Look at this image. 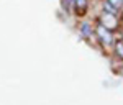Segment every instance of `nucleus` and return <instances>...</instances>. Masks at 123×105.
<instances>
[{
  "mask_svg": "<svg viewBox=\"0 0 123 105\" xmlns=\"http://www.w3.org/2000/svg\"><path fill=\"white\" fill-rule=\"evenodd\" d=\"M74 2V7H76L77 13H85V10H87V0H72Z\"/></svg>",
  "mask_w": 123,
  "mask_h": 105,
  "instance_id": "7ed1b4c3",
  "label": "nucleus"
},
{
  "mask_svg": "<svg viewBox=\"0 0 123 105\" xmlns=\"http://www.w3.org/2000/svg\"><path fill=\"white\" fill-rule=\"evenodd\" d=\"M72 7H74V2H72V0H62V8L66 10L67 13H71Z\"/></svg>",
  "mask_w": 123,
  "mask_h": 105,
  "instance_id": "20e7f679",
  "label": "nucleus"
},
{
  "mask_svg": "<svg viewBox=\"0 0 123 105\" xmlns=\"http://www.w3.org/2000/svg\"><path fill=\"white\" fill-rule=\"evenodd\" d=\"M117 54H118L120 57H123V43L122 41L117 43Z\"/></svg>",
  "mask_w": 123,
  "mask_h": 105,
  "instance_id": "6e6552de",
  "label": "nucleus"
},
{
  "mask_svg": "<svg viewBox=\"0 0 123 105\" xmlns=\"http://www.w3.org/2000/svg\"><path fill=\"white\" fill-rule=\"evenodd\" d=\"M97 35L100 36V39H102L104 44H110V43H112V33H110L108 28H105L104 25H98V26H97Z\"/></svg>",
  "mask_w": 123,
  "mask_h": 105,
  "instance_id": "f257e3e1",
  "label": "nucleus"
},
{
  "mask_svg": "<svg viewBox=\"0 0 123 105\" xmlns=\"http://www.w3.org/2000/svg\"><path fill=\"white\" fill-rule=\"evenodd\" d=\"M107 2H108V3H112L117 10H120V8H122V5H123V0H107Z\"/></svg>",
  "mask_w": 123,
  "mask_h": 105,
  "instance_id": "0eeeda50",
  "label": "nucleus"
},
{
  "mask_svg": "<svg viewBox=\"0 0 123 105\" xmlns=\"http://www.w3.org/2000/svg\"><path fill=\"white\" fill-rule=\"evenodd\" d=\"M104 26L108 30H115L117 28V25H118V21H117V15H113V13H107L105 12L104 13Z\"/></svg>",
  "mask_w": 123,
  "mask_h": 105,
  "instance_id": "f03ea898",
  "label": "nucleus"
},
{
  "mask_svg": "<svg viewBox=\"0 0 123 105\" xmlns=\"http://www.w3.org/2000/svg\"><path fill=\"white\" fill-rule=\"evenodd\" d=\"M82 33H84L85 36H92V30H90V26H89V23H82Z\"/></svg>",
  "mask_w": 123,
  "mask_h": 105,
  "instance_id": "423d86ee",
  "label": "nucleus"
},
{
  "mask_svg": "<svg viewBox=\"0 0 123 105\" xmlns=\"http://www.w3.org/2000/svg\"><path fill=\"white\" fill-rule=\"evenodd\" d=\"M104 8H105L107 13H113V15H117V8H115L112 3H108V2H105V3H104Z\"/></svg>",
  "mask_w": 123,
  "mask_h": 105,
  "instance_id": "39448f33",
  "label": "nucleus"
}]
</instances>
